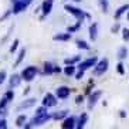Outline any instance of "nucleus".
I'll list each match as a JSON object with an SVG mask.
<instances>
[{"instance_id":"obj_3","label":"nucleus","mask_w":129,"mask_h":129,"mask_svg":"<svg viewBox=\"0 0 129 129\" xmlns=\"http://www.w3.org/2000/svg\"><path fill=\"white\" fill-rule=\"evenodd\" d=\"M37 67H34V65H28V67H26V68L21 71V77H23V80L27 81V82H30V81H33L36 78V75H37Z\"/></svg>"},{"instance_id":"obj_25","label":"nucleus","mask_w":129,"mask_h":129,"mask_svg":"<svg viewBox=\"0 0 129 129\" xmlns=\"http://www.w3.org/2000/svg\"><path fill=\"white\" fill-rule=\"evenodd\" d=\"M64 74L67 77L74 75V74H75V65H67V67L64 68Z\"/></svg>"},{"instance_id":"obj_28","label":"nucleus","mask_w":129,"mask_h":129,"mask_svg":"<svg viewBox=\"0 0 129 129\" xmlns=\"http://www.w3.org/2000/svg\"><path fill=\"white\" fill-rule=\"evenodd\" d=\"M9 102H10V101H9V98L4 95L3 98L0 99V109H4V108H6V105H7Z\"/></svg>"},{"instance_id":"obj_31","label":"nucleus","mask_w":129,"mask_h":129,"mask_svg":"<svg viewBox=\"0 0 129 129\" xmlns=\"http://www.w3.org/2000/svg\"><path fill=\"white\" fill-rule=\"evenodd\" d=\"M116 71H118V74H121V75H123V74H125V67H123V64H122V62H118Z\"/></svg>"},{"instance_id":"obj_32","label":"nucleus","mask_w":129,"mask_h":129,"mask_svg":"<svg viewBox=\"0 0 129 129\" xmlns=\"http://www.w3.org/2000/svg\"><path fill=\"white\" fill-rule=\"evenodd\" d=\"M119 30H121V26H119V23H115L114 26L111 27V33H114V34H116Z\"/></svg>"},{"instance_id":"obj_29","label":"nucleus","mask_w":129,"mask_h":129,"mask_svg":"<svg viewBox=\"0 0 129 129\" xmlns=\"http://www.w3.org/2000/svg\"><path fill=\"white\" fill-rule=\"evenodd\" d=\"M122 38L123 41H129V28H122Z\"/></svg>"},{"instance_id":"obj_2","label":"nucleus","mask_w":129,"mask_h":129,"mask_svg":"<svg viewBox=\"0 0 129 129\" xmlns=\"http://www.w3.org/2000/svg\"><path fill=\"white\" fill-rule=\"evenodd\" d=\"M50 119H53V115H50L48 112H44V114H36L34 118L31 119V126H40L43 123L48 122Z\"/></svg>"},{"instance_id":"obj_34","label":"nucleus","mask_w":129,"mask_h":129,"mask_svg":"<svg viewBox=\"0 0 129 129\" xmlns=\"http://www.w3.org/2000/svg\"><path fill=\"white\" fill-rule=\"evenodd\" d=\"M6 77H7V74H6V71H0V85L6 81Z\"/></svg>"},{"instance_id":"obj_12","label":"nucleus","mask_w":129,"mask_h":129,"mask_svg":"<svg viewBox=\"0 0 129 129\" xmlns=\"http://www.w3.org/2000/svg\"><path fill=\"white\" fill-rule=\"evenodd\" d=\"M36 102H37V99H36V98L26 99V101H23V102L17 106V111H23V109H27V108H31V106L36 105Z\"/></svg>"},{"instance_id":"obj_38","label":"nucleus","mask_w":129,"mask_h":129,"mask_svg":"<svg viewBox=\"0 0 129 129\" xmlns=\"http://www.w3.org/2000/svg\"><path fill=\"white\" fill-rule=\"evenodd\" d=\"M10 13H13V12H12V10H10V12H6V13H4V16H3V17H0V21H3V20H4V19H6V17H7V16H9V14H10Z\"/></svg>"},{"instance_id":"obj_11","label":"nucleus","mask_w":129,"mask_h":129,"mask_svg":"<svg viewBox=\"0 0 129 129\" xmlns=\"http://www.w3.org/2000/svg\"><path fill=\"white\" fill-rule=\"evenodd\" d=\"M28 7V4L26 3V2H23V0H17V2H14V4H13V14H19V13L24 12L26 9Z\"/></svg>"},{"instance_id":"obj_18","label":"nucleus","mask_w":129,"mask_h":129,"mask_svg":"<svg viewBox=\"0 0 129 129\" xmlns=\"http://www.w3.org/2000/svg\"><path fill=\"white\" fill-rule=\"evenodd\" d=\"M81 61V55H74V57H68L64 60V64L65 65H75L77 62Z\"/></svg>"},{"instance_id":"obj_6","label":"nucleus","mask_w":129,"mask_h":129,"mask_svg":"<svg viewBox=\"0 0 129 129\" xmlns=\"http://www.w3.org/2000/svg\"><path fill=\"white\" fill-rule=\"evenodd\" d=\"M57 95L51 94V92H47L46 95H44V98H43L41 104L44 106H47V108H51V106H55L57 105Z\"/></svg>"},{"instance_id":"obj_17","label":"nucleus","mask_w":129,"mask_h":129,"mask_svg":"<svg viewBox=\"0 0 129 129\" xmlns=\"http://www.w3.org/2000/svg\"><path fill=\"white\" fill-rule=\"evenodd\" d=\"M87 122H88V115L87 114H81L80 118H78V121H77V129H82Z\"/></svg>"},{"instance_id":"obj_37","label":"nucleus","mask_w":129,"mask_h":129,"mask_svg":"<svg viewBox=\"0 0 129 129\" xmlns=\"http://www.w3.org/2000/svg\"><path fill=\"white\" fill-rule=\"evenodd\" d=\"M7 128V122L6 119H0V129H6Z\"/></svg>"},{"instance_id":"obj_42","label":"nucleus","mask_w":129,"mask_h":129,"mask_svg":"<svg viewBox=\"0 0 129 129\" xmlns=\"http://www.w3.org/2000/svg\"><path fill=\"white\" fill-rule=\"evenodd\" d=\"M72 2H77V3H80L81 0H72Z\"/></svg>"},{"instance_id":"obj_5","label":"nucleus","mask_w":129,"mask_h":129,"mask_svg":"<svg viewBox=\"0 0 129 129\" xmlns=\"http://www.w3.org/2000/svg\"><path fill=\"white\" fill-rule=\"evenodd\" d=\"M96 62H98V58H96V57H91V58H87V60H84V61H80L77 67H78V70H84V71H87V70L95 67Z\"/></svg>"},{"instance_id":"obj_16","label":"nucleus","mask_w":129,"mask_h":129,"mask_svg":"<svg viewBox=\"0 0 129 129\" xmlns=\"http://www.w3.org/2000/svg\"><path fill=\"white\" fill-rule=\"evenodd\" d=\"M126 10H129V4H123V6H121V7L118 9L116 12H115V14H114V19L115 20H119L122 17V16L126 13Z\"/></svg>"},{"instance_id":"obj_14","label":"nucleus","mask_w":129,"mask_h":129,"mask_svg":"<svg viewBox=\"0 0 129 129\" xmlns=\"http://www.w3.org/2000/svg\"><path fill=\"white\" fill-rule=\"evenodd\" d=\"M54 41H70L71 40V33L67 31V33H58L53 37Z\"/></svg>"},{"instance_id":"obj_43","label":"nucleus","mask_w":129,"mask_h":129,"mask_svg":"<svg viewBox=\"0 0 129 129\" xmlns=\"http://www.w3.org/2000/svg\"><path fill=\"white\" fill-rule=\"evenodd\" d=\"M128 20H129V12H128Z\"/></svg>"},{"instance_id":"obj_20","label":"nucleus","mask_w":129,"mask_h":129,"mask_svg":"<svg viewBox=\"0 0 129 129\" xmlns=\"http://www.w3.org/2000/svg\"><path fill=\"white\" fill-rule=\"evenodd\" d=\"M24 57H26V48H21L19 51V54H17V60H16V62H14V67H19V65L21 64V61L24 60Z\"/></svg>"},{"instance_id":"obj_45","label":"nucleus","mask_w":129,"mask_h":129,"mask_svg":"<svg viewBox=\"0 0 129 129\" xmlns=\"http://www.w3.org/2000/svg\"><path fill=\"white\" fill-rule=\"evenodd\" d=\"M0 115H2V112H0Z\"/></svg>"},{"instance_id":"obj_26","label":"nucleus","mask_w":129,"mask_h":129,"mask_svg":"<svg viewBox=\"0 0 129 129\" xmlns=\"http://www.w3.org/2000/svg\"><path fill=\"white\" fill-rule=\"evenodd\" d=\"M77 47L80 50H89L91 47H89V44H88L87 41H84V40H77Z\"/></svg>"},{"instance_id":"obj_13","label":"nucleus","mask_w":129,"mask_h":129,"mask_svg":"<svg viewBox=\"0 0 129 129\" xmlns=\"http://www.w3.org/2000/svg\"><path fill=\"white\" fill-rule=\"evenodd\" d=\"M21 80H23V77L21 75H19V74H13V75L10 77V80H9V85H10V88L19 87L20 82H21Z\"/></svg>"},{"instance_id":"obj_40","label":"nucleus","mask_w":129,"mask_h":129,"mask_svg":"<svg viewBox=\"0 0 129 129\" xmlns=\"http://www.w3.org/2000/svg\"><path fill=\"white\" fill-rule=\"evenodd\" d=\"M119 115H121V118H125L126 116V112H125V111H121V114H119Z\"/></svg>"},{"instance_id":"obj_24","label":"nucleus","mask_w":129,"mask_h":129,"mask_svg":"<svg viewBox=\"0 0 129 129\" xmlns=\"http://www.w3.org/2000/svg\"><path fill=\"white\" fill-rule=\"evenodd\" d=\"M26 115H19L17 119H16V126H19V128H24V123H26Z\"/></svg>"},{"instance_id":"obj_41","label":"nucleus","mask_w":129,"mask_h":129,"mask_svg":"<svg viewBox=\"0 0 129 129\" xmlns=\"http://www.w3.org/2000/svg\"><path fill=\"white\" fill-rule=\"evenodd\" d=\"M23 2H26V3H27V4H30V3H31V2H33V0H23Z\"/></svg>"},{"instance_id":"obj_9","label":"nucleus","mask_w":129,"mask_h":129,"mask_svg":"<svg viewBox=\"0 0 129 129\" xmlns=\"http://www.w3.org/2000/svg\"><path fill=\"white\" fill-rule=\"evenodd\" d=\"M71 94V89L68 87H65V85H61L55 89V95H57L58 99H67Z\"/></svg>"},{"instance_id":"obj_19","label":"nucleus","mask_w":129,"mask_h":129,"mask_svg":"<svg viewBox=\"0 0 129 129\" xmlns=\"http://www.w3.org/2000/svg\"><path fill=\"white\" fill-rule=\"evenodd\" d=\"M54 68H55V65L53 64V62H44V74H47V75H51V74H54Z\"/></svg>"},{"instance_id":"obj_7","label":"nucleus","mask_w":129,"mask_h":129,"mask_svg":"<svg viewBox=\"0 0 129 129\" xmlns=\"http://www.w3.org/2000/svg\"><path fill=\"white\" fill-rule=\"evenodd\" d=\"M77 119L75 116H67L62 119V123H61V128L62 129H74L77 128Z\"/></svg>"},{"instance_id":"obj_22","label":"nucleus","mask_w":129,"mask_h":129,"mask_svg":"<svg viewBox=\"0 0 129 129\" xmlns=\"http://www.w3.org/2000/svg\"><path fill=\"white\" fill-rule=\"evenodd\" d=\"M126 57H128V48L126 47H121L118 50V58L119 60H125Z\"/></svg>"},{"instance_id":"obj_27","label":"nucleus","mask_w":129,"mask_h":129,"mask_svg":"<svg viewBox=\"0 0 129 129\" xmlns=\"http://www.w3.org/2000/svg\"><path fill=\"white\" fill-rule=\"evenodd\" d=\"M81 24H82V21H78V20H77V23L74 24V26H70L68 28H67V31H70V33H75V31L81 27Z\"/></svg>"},{"instance_id":"obj_36","label":"nucleus","mask_w":129,"mask_h":129,"mask_svg":"<svg viewBox=\"0 0 129 129\" xmlns=\"http://www.w3.org/2000/svg\"><path fill=\"white\" fill-rule=\"evenodd\" d=\"M84 102V95H78L75 98V104L77 105H80V104H82Z\"/></svg>"},{"instance_id":"obj_44","label":"nucleus","mask_w":129,"mask_h":129,"mask_svg":"<svg viewBox=\"0 0 129 129\" xmlns=\"http://www.w3.org/2000/svg\"><path fill=\"white\" fill-rule=\"evenodd\" d=\"M12 2H17V0H12Z\"/></svg>"},{"instance_id":"obj_23","label":"nucleus","mask_w":129,"mask_h":129,"mask_svg":"<svg viewBox=\"0 0 129 129\" xmlns=\"http://www.w3.org/2000/svg\"><path fill=\"white\" fill-rule=\"evenodd\" d=\"M99 7H101V12L102 13H108V9H109V3L108 0H98Z\"/></svg>"},{"instance_id":"obj_15","label":"nucleus","mask_w":129,"mask_h":129,"mask_svg":"<svg viewBox=\"0 0 129 129\" xmlns=\"http://www.w3.org/2000/svg\"><path fill=\"white\" fill-rule=\"evenodd\" d=\"M88 33H89V38H91V41H95L96 37H98V24L96 23H92L88 28Z\"/></svg>"},{"instance_id":"obj_21","label":"nucleus","mask_w":129,"mask_h":129,"mask_svg":"<svg viewBox=\"0 0 129 129\" xmlns=\"http://www.w3.org/2000/svg\"><path fill=\"white\" fill-rule=\"evenodd\" d=\"M67 116H68V111H60V112H54L53 114V119H55V121H61V119H64Z\"/></svg>"},{"instance_id":"obj_33","label":"nucleus","mask_w":129,"mask_h":129,"mask_svg":"<svg viewBox=\"0 0 129 129\" xmlns=\"http://www.w3.org/2000/svg\"><path fill=\"white\" fill-rule=\"evenodd\" d=\"M6 96H7L9 98V101H13V98H14V92H13V88H10V89H9L7 92H6Z\"/></svg>"},{"instance_id":"obj_4","label":"nucleus","mask_w":129,"mask_h":129,"mask_svg":"<svg viewBox=\"0 0 129 129\" xmlns=\"http://www.w3.org/2000/svg\"><path fill=\"white\" fill-rule=\"evenodd\" d=\"M108 67H109V61H108V58H102V60H99L96 64H95L94 67V74H96V75H101V74H104V72L108 70Z\"/></svg>"},{"instance_id":"obj_30","label":"nucleus","mask_w":129,"mask_h":129,"mask_svg":"<svg viewBox=\"0 0 129 129\" xmlns=\"http://www.w3.org/2000/svg\"><path fill=\"white\" fill-rule=\"evenodd\" d=\"M19 40H17V38H16V40H14V41H13L12 43V46H10V53H16V50H17V47H19Z\"/></svg>"},{"instance_id":"obj_39","label":"nucleus","mask_w":129,"mask_h":129,"mask_svg":"<svg viewBox=\"0 0 129 129\" xmlns=\"http://www.w3.org/2000/svg\"><path fill=\"white\" fill-rule=\"evenodd\" d=\"M54 72H58V74H60V72H61V68L55 65V68H54Z\"/></svg>"},{"instance_id":"obj_8","label":"nucleus","mask_w":129,"mask_h":129,"mask_svg":"<svg viewBox=\"0 0 129 129\" xmlns=\"http://www.w3.org/2000/svg\"><path fill=\"white\" fill-rule=\"evenodd\" d=\"M53 4H54V0H44L41 4V20L44 19V17H47V16L51 13V10H53Z\"/></svg>"},{"instance_id":"obj_10","label":"nucleus","mask_w":129,"mask_h":129,"mask_svg":"<svg viewBox=\"0 0 129 129\" xmlns=\"http://www.w3.org/2000/svg\"><path fill=\"white\" fill-rule=\"evenodd\" d=\"M102 96V91H94L89 94V98H88V108H94L96 105V102L99 101V98Z\"/></svg>"},{"instance_id":"obj_35","label":"nucleus","mask_w":129,"mask_h":129,"mask_svg":"<svg viewBox=\"0 0 129 129\" xmlns=\"http://www.w3.org/2000/svg\"><path fill=\"white\" fill-rule=\"evenodd\" d=\"M84 72H85L84 70H80V71L75 74V80H81V78H84Z\"/></svg>"},{"instance_id":"obj_1","label":"nucleus","mask_w":129,"mask_h":129,"mask_svg":"<svg viewBox=\"0 0 129 129\" xmlns=\"http://www.w3.org/2000/svg\"><path fill=\"white\" fill-rule=\"evenodd\" d=\"M64 9H65L67 13H70V14L74 16L78 21H84V19H91V16L88 14V13H85L84 10H81V9H78V7H74V6H71V4H65Z\"/></svg>"}]
</instances>
